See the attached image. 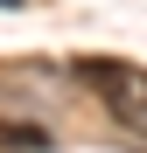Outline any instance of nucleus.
<instances>
[{"mask_svg": "<svg viewBox=\"0 0 147 153\" xmlns=\"http://www.w3.org/2000/svg\"><path fill=\"white\" fill-rule=\"evenodd\" d=\"M77 84H84L119 125L147 132V70H140V63H119V56H77Z\"/></svg>", "mask_w": 147, "mask_h": 153, "instance_id": "f257e3e1", "label": "nucleus"}, {"mask_svg": "<svg viewBox=\"0 0 147 153\" xmlns=\"http://www.w3.org/2000/svg\"><path fill=\"white\" fill-rule=\"evenodd\" d=\"M0 153H49V132L21 125V118H0Z\"/></svg>", "mask_w": 147, "mask_h": 153, "instance_id": "f03ea898", "label": "nucleus"}, {"mask_svg": "<svg viewBox=\"0 0 147 153\" xmlns=\"http://www.w3.org/2000/svg\"><path fill=\"white\" fill-rule=\"evenodd\" d=\"M0 7H28V0H0Z\"/></svg>", "mask_w": 147, "mask_h": 153, "instance_id": "7ed1b4c3", "label": "nucleus"}]
</instances>
